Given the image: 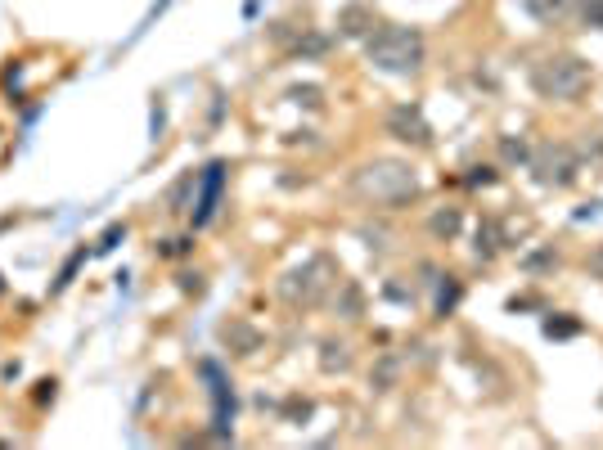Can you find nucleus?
Listing matches in <instances>:
<instances>
[{
    "label": "nucleus",
    "instance_id": "nucleus-1",
    "mask_svg": "<svg viewBox=\"0 0 603 450\" xmlns=\"http://www.w3.org/2000/svg\"><path fill=\"white\" fill-rule=\"evenodd\" d=\"M351 185H356V194L365 198V203H374V207H401V203H410V198L419 194V176H414V167L401 162V158L365 162Z\"/></svg>",
    "mask_w": 603,
    "mask_h": 450
},
{
    "label": "nucleus",
    "instance_id": "nucleus-2",
    "mask_svg": "<svg viewBox=\"0 0 603 450\" xmlns=\"http://www.w3.org/2000/svg\"><path fill=\"white\" fill-rule=\"evenodd\" d=\"M365 54L374 68L396 72V77H410V72L423 68L428 45H423V36L414 32V27H378V32L365 36Z\"/></svg>",
    "mask_w": 603,
    "mask_h": 450
},
{
    "label": "nucleus",
    "instance_id": "nucleus-3",
    "mask_svg": "<svg viewBox=\"0 0 603 450\" xmlns=\"http://www.w3.org/2000/svg\"><path fill=\"white\" fill-rule=\"evenodd\" d=\"M590 86V63L576 59V54H545V59L531 68V90L540 99H558V104H572L585 95Z\"/></svg>",
    "mask_w": 603,
    "mask_h": 450
},
{
    "label": "nucleus",
    "instance_id": "nucleus-4",
    "mask_svg": "<svg viewBox=\"0 0 603 450\" xmlns=\"http://www.w3.org/2000/svg\"><path fill=\"white\" fill-rule=\"evenodd\" d=\"M329 261L324 257H315V261H306V266H297V270H288L284 279H279V293H284V302H293V306H315L324 293H329Z\"/></svg>",
    "mask_w": 603,
    "mask_h": 450
},
{
    "label": "nucleus",
    "instance_id": "nucleus-5",
    "mask_svg": "<svg viewBox=\"0 0 603 450\" xmlns=\"http://www.w3.org/2000/svg\"><path fill=\"white\" fill-rule=\"evenodd\" d=\"M536 180H540V185H554V189L572 185V180H576V158L563 149V144H545V149L536 153Z\"/></svg>",
    "mask_w": 603,
    "mask_h": 450
},
{
    "label": "nucleus",
    "instance_id": "nucleus-6",
    "mask_svg": "<svg viewBox=\"0 0 603 450\" xmlns=\"http://www.w3.org/2000/svg\"><path fill=\"white\" fill-rule=\"evenodd\" d=\"M387 135H396L401 144H414V149H423V144H432V126L423 122V113L414 104H401L387 113Z\"/></svg>",
    "mask_w": 603,
    "mask_h": 450
},
{
    "label": "nucleus",
    "instance_id": "nucleus-7",
    "mask_svg": "<svg viewBox=\"0 0 603 450\" xmlns=\"http://www.w3.org/2000/svg\"><path fill=\"white\" fill-rule=\"evenodd\" d=\"M198 198H194V225H207L216 216V203H221L225 189V162H207V171L194 180Z\"/></svg>",
    "mask_w": 603,
    "mask_h": 450
},
{
    "label": "nucleus",
    "instance_id": "nucleus-8",
    "mask_svg": "<svg viewBox=\"0 0 603 450\" xmlns=\"http://www.w3.org/2000/svg\"><path fill=\"white\" fill-rule=\"evenodd\" d=\"M203 378L212 383V401H216V432L225 437V428H230V414H234V392H230V383L221 378V369H216V360H203Z\"/></svg>",
    "mask_w": 603,
    "mask_h": 450
},
{
    "label": "nucleus",
    "instance_id": "nucleus-9",
    "mask_svg": "<svg viewBox=\"0 0 603 450\" xmlns=\"http://www.w3.org/2000/svg\"><path fill=\"white\" fill-rule=\"evenodd\" d=\"M369 27H374V14H369L365 5H347L338 14V32L342 36H369Z\"/></svg>",
    "mask_w": 603,
    "mask_h": 450
},
{
    "label": "nucleus",
    "instance_id": "nucleus-10",
    "mask_svg": "<svg viewBox=\"0 0 603 450\" xmlns=\"http://www.w3.org/2000/svg\"><path fill=\"white\" fill-rule=\"evenodd\" d=\"M522 9H527L536 23H558V18H567L572 0H522Z\"/></svg>",
    "mask_w": 603,
    "mask_h": 450
},
{
    "label": "nucleus",
    "instance_id": "nucleus-11",
    "mask_svg": "<svg viewBox=\"0 0 603 450\" xmlns=\"http://www.w3.org/2000/svg\"><path fill=\"white\" fill-rule=\"evenodd\" d=\"M428 230L437 234V239H455V234H459V207H446V212H437V216L428 221Z\"/></svg>",
    "mask_w": 603,
    "mask_h": 450
},
{
    "label": "nucleus",
    "instance_id": "nucleus-12",
    "mask_svg": "<svg viewBox=\"0 0 603 450\" xmlns=\"http://www.w3.org/2000/svg\"><path fill=\"white\" fill-rule=\"evenodd\" d=\"M581 18H585V27L603 32V0H585V5H581Z\"/></svg>",
    "mask_w": 603,
    "mask_h": 450
},
{
    "label": "nucleus",
    "instance_id": "nucleus-13",
    "mask_svg": "<svg viewBox=\"0 0 603 450\" xmlns=\"http://www.w3.org/2000/svg\"><path fill=\"white\" fill-rule=\"evenodd\" d=\"M122 234H126V230H122V225H108V234H104V243H99V248H113V243H117V239H122Z\"/></svg>",
    "mask_w": 603,
    "mask_h": 450
},
{
    "label": "nucleus",
    "instance_id": "nucleus-14",
    "mask_svg": "<svg viewBox=\"0 0 603 450\" xmlns=\"http://www.w3.org/2000/svg\"><path fill=\"white\" fill-rule=\"evenodd\" d=\"M504 153H509V158H527V149H522V144H513V140H504Z\"/></svg>",
    "mask_w": 603,
    "mask_h": 450
}]
</instances>
